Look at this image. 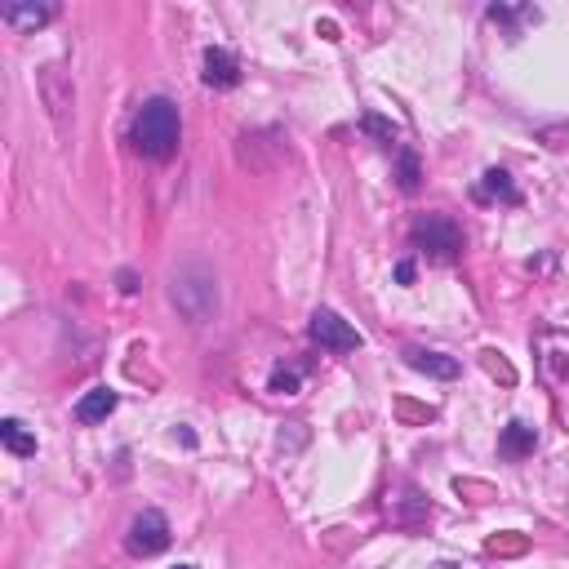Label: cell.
I'll return each mask as SVG.
<instances>
[{"label":"cell","mask_w":569,"mask_h":569,"mask_svg":"<svg viewBox=\"0 0 569 569\" xmlns=\"http://www.w3.org/2000/svg\"><path fill=\"white\" fill-rule=\"evenodd\" d=\"M169 303H174V312L192 329L209 325L218 316V307H223V289H218L214 267L201 263V258L178 263L174 272H169Z\"/></svg>","instance_id":"obj_1"},{"label":"cell","mask_w":569,"mask_h":569,"mask_svg":"<svg viewBox=\"0 0 569 569\" xmlns=\"http://www.w3.org/2000/svg\"><path fill=\"white\" fill-rule=\"evenodd\" d=\"M129 138L134 147L147 156V161H169L178 152V138H183V121H178V107L169 98H147L134 112V125H129Z\"/></svg>","instance_id":"obj_2"},{"label":"cell","mask_w":569,"mask_h":569,"mask_svg":"<svg viewBox=\"0 0 569 569\" xmlns=\"http://www.w3.org/2000/svg\"><path fill=\"white\" fill-rule=\"evenodd\" d=\"M409 241H414V249H423L432 263H454L463 254V227L449 214H418L414 227H409Z\"/></svg>","instance_id":"obj_3"},{"label":"cell","mask_w":569,"mask_h":569,"mask_svg":"<svg viewBox=\"0 0 569 569\" xmlns=\"http://www.w3.org/2000/svg\"><path fill=\"white\" fill-rule=\"evenodd\" d=\"M36 89H41V103H45V112H49V121H54V129H67V121H72V112H76V85H72V76H67L58 63H49V67L36 72Z\"/></svg>","instance_id":"obj_4"},{"label":"cell","mask_w":569,"mask_h":569,"mask_svg":"<svg viewBox=\"0 0 569 569\" xmlns=\"http://www.w3.org/2000/svg\"><path fill=\"white\" fill-rule=\"evenodd\" d=\"M387 521L396 529H423L432 521V503L414 481H392V489H387Z\"/></svg>","instance_id":"obj_5"},{"label":"cell","mask_w":569,"mask_h":569,"mask_svg":"<svg viewBox=\"0 0 569 569\" xmlns=\"http://www.w3.org/2000/svg\"><path fill=\"white\" fill-rule=\"evenodd\" d=\"M307 334H312V343L321 347V352H334V356H347V352L361 347V334H356L338 312H329V307H316L312 321H307Z\"/></svg>","instance_id":"obj_6"},{"label":"cell","mask_w":569,"mask_h":569,"mask_svg":"<svg viewBox=\"0 0 569 569\" xmlns=\"http://www.w3.org/2000/svg\"><path fill=\"white\" fill-rule=\"evenodd\" d=\"M125 547L134 556H156V552H165L169 547V521L161 512H138L134 521H129V534H125Z\"/></svg>","instance_id":"obj_7"},{"label":"cell","mask_w":569,"mask_h":569,"mask_svg":"<svg viewBox=\"0 0 569 569\" xmlns=\"http://www.w3.org/2000/svg\"><path fill=\"white\" fill-rule=\"evenodd\" d=\"M54 14H58L54 5H36V0H9V5H0V23L18 36H32L36 27L54 23Z\"/></svg>","instance_id":"obj_8"},{"label":"cell","mask_w":569,"mask_h":569,"mask_svg":"<svg viewBox=\"0 0 569 569\" xmlns=\"http://www.w3.org/2000/svg\"><path fill=\"white\" fill-rule=\"evenodd\" d=\"M538 449V432L525 423V418H512V423L503 427V436H498V454L507 458V463H521Z\"/></svg>","instance_id":"obj_9"},{"label":"cell","mask_w":569,"mask_h":569,"mask_svg":"<svg viewBox=\"0 0 569 569\" xmlns=\"http://www.w3.org/2000/svg\"><path fill=\"white\" fill-rule=\"evenodd\" d=\"M205 85L209 89H236L241 85V63L227 49H205Z\"/></svg>","instance_id":"obj_10"},{"label":"cell","mask_w":569,"mask_h":569,"mask_svg":"<svg viewBox=\"0 0 569 569\" xmlns=\"http://www.w3.org/2000/svg\"><path fill=\"white\" fill-rule=\"evenodd\" d=\"M405 365L418 369L427 378H458V361L445 352H432V347H405Z\"/></svg>","instance_id":"obj_11"},{"label":"cell","mask_w":569,"mask_h":569,"mask_svg":"<svg viewBox=\"0 0 569 569\" xmlns=\"http://www.w3.org/2000/svg\"><path fill=\"white\" fill-rule=\"evenodd\" d=\"M485 18H489V23H498V27H503V32L516 41V36H521L525 27H534L543 14H538L534 5H489Z\"/></svg>","instance_id":"obj_12"},{"label":"cell","mask_w":569,"mask_h":569,"mask_svg":"<svg viewBox=\"0 0 569 569\" xmlns=\"http://www.w3.org/2000/svg\"><path fill=\"white\" fill-rule=\"evenodd\" d=\"M112 409H116V392H112V387H89L81 401H76V418H81V423H103Z\"/></svg>","instance_id":"obj_13"},{"label":"cell","mask_w":569,"mask_h":569,"mask_svg":"<svg viewBox=\"0 0 569 569\" xmlns=\"http://www.w3.org/2000/svg\"><path fill=\"white\" fill-rule=\"evenodd\" d=\"M476 201H507V205H516V201H521V192L512 187V174H507V169H485L481 187H476Z\"/></svg>","instance_id":"obj_14"},{"label":"cell","mask_w":569,"mask_h":569,"mask_svg":"<svg viewBox=\"0 0 569 569\" xmlns=\"http://www.w3.org/2000/svg\"><path fill=\"white\" fill-rule=\"evenodd\" d=\"M0 445H5L14 458H32L36 454V436L27 432L23 418H5V423H0Z\"/></svg>","instance_id":"obj_15"},{"label":"cell","mask_w":569,"mask_h":569,"mask_svg":"<svg viewBox=\"0 0 569 569\" xmlns=\"http://www.w3.org/2000/svg\"><path fill=\"white\" fill-rule=\"evenodd\" d=\"M396 183H401L405 196H414L423 187V169H418V156L409 147H396Z\"/></svg>","instance_id":"obj_16"},{"label":"cell","mask_w":569,"mask_h":569,"mask_svg":"<svg viewBox=\"0 0 569 569\" xmlns=\"http://www.w3.org/2000/svg\"><path fill=\"white\" fill-rule=\"evenodd\" d=\"M298 383H303V374H298V369H285V365L272 369V392L276 396H294Z\"/></svg>","instance_id":"obj_17"},{"label":"cell","mask_w":569,"mask_h":569,"mask_svg":"<svg viewBox=\"0 0 569 569\" xmlns=\"http://www.w3.org/2000/svg\"><path fill=\"white\" fill-rule=\"evenodd\" d=\"M361 125H365V134H374V138H378V143H383V147H392V152H396V147H401V143H396V129H392V125H387V121H383V116H374V112H369V116H365V121H361Z\"/></svg>","instance_id":"obj_18"},{"label":"cell","mask_w":569,"mask_h":569,"mask_svg":"<svg viewBox=\"0 0 569 569\" xmlns=\"http://www.w3.org/2000/svg\"><path fill=\"white\" fill-rule=\"evenodd\" d=\"M481 365H485V369H489V374H494V378H503L507 387L516 383V369L507 365V361H503V356H498V352H481Z\"/></svg>","instance_id":"obj_19"},{"label":"cell","mask_w":569,"mask_h":569,"mask_svg":"<svg viewBox=\"0 0 569 569\" xmlns=\"http://www.w3.org/2000/svg\"><path fill=\"white\" fill-rule=\"evenodd\" d=\"M485 547H489L494 556H498V552H525V538H503V534H498V538H489Z\"/></svg>","instance_id":"obj_20"},{"label":"cell","mask_w":569,"mask_h":569,"mask_svg":"<svg viewBox=\"0 0 569 569\" xmlns=\"http://www.w3.org/2000/svg\"><path fill=\"white\" fill-rule=\"evenodd\" d=\"M116 285H121V294H138V272H116Z\"/></svg>","instance_id":"obj_21"},{"label":"cell","mask_w":569,"mask_h":569,"mask_svg":"<svg viewBox=\"0 0 569 569\" xmlns=\"http://www.w3.org/2000/svg\"><path fill=\"white\" fill-rule=\"evenodd\" d=\"M396 281H401V285L414 281V263H409V258H401V263H396Z\"/></svg>","instance_id":"obj_22"},{"label":"cell","mask_w":569,"mask_h":569,"mask_svg":"<svg viewBox=\"0 0 569 569\" xmlns=\"http://www.w3.org/2000/svg\"><path fill=\"white\" fill-rule=\"evenodd\" d=\"M436 569H458V565H449V561H441V565H436Z\"/></svg>","instance_id":"obj_23"},{"label":"cell","mask_w":569,"mask_h":569,"mask_svg":"<svg viewBox=\"0 0 569 569\" xmlns=\"http://www.w3.org/2000/svg\"><path fill=\"white\" fill-rule=\"evenodd\" d=\"M174 569H196V565H174Z\"/></svg>","instance_id":"obj_24"}]
</instances>
